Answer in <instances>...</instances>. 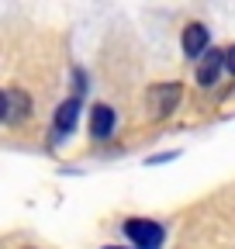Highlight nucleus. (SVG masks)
Instances as JSON below:
<instances>
[{
    "mask_svg": "<svg viewBox=\"0 0 235 249\" xmlns=\"http://www.w3.org/2000/svg\"><path fill=\"white\" fill-rule=\"evenodd\" d=\"M125 235L135 242V249H163V225L152 222V218H128L125 222Z\"/></svg>",
    "mask_w": 235,
    "mask_h": 249,
    "instance_id": "f257e3e1",
    "label": "nucleus"
},
{
    "mask_svg": "<svg viewBox=\"0 0 235 249\" xmlns=\"http://www.w3.org/2000/svg\"><path fill=\"white\" fill-rule=\"evenodd\" d=\"M180 97H184V87L176 83V80L156 83V87L149 90V111H152L156 118H169V114L176 111V104H180Z\"/></svg>",
    "mask_w": 235,
    "mask_h": 249,
    "instance_id": "f03ea898",
    "label": "nucleus"
},
{
    "mask_svg": "<svg viewBox=\"0 0 235 249\" xmlns=\"http://www.w3.org/2000/svg\"><path fill=\"white\" fill-rule=\"evenodd\" d=\"M208 42H211V31L204 28L201 21H190V24L184 28V38H180V45H184V55H190V59H201L204 52H208Z\"/></svg>",
    "mask_w": 235,
    "mask_h": 249,
    "instance_id": "7ed1b4c3",
    "label": "nucleus"
},
{
    "mask_svg": "<svg viewBox=\"0 0 235 249\" xmlns=\"http://www.w3.org/2000/svg\"><path fill=\"white\" fill-rule=\"evenodd\" d=\"M221 70H225V52H221V49L204 52V55H201V66H197V83H201V87L218 83V73H221Z\"/></svg>",
    "mask_w": 235,
    "mask_h": 249,
    "instance_id": "20e7f679",
    "label": "nucleus"
},
{
    "mask_svg": "<svg viewBox=\"0 0 235 249\" xmlns=\"http://www.w3.org/2000/svg\"><path fill=\"white\" fill-rule=\"evenodd\" d=\"M114 124H118L114 107L111 104H97L90 111V139H111L114 135Z\"/></svg>",
    "mask_w": 235,
    "mask_h": 249,
    "instance_id": "39448f33",
    "label": "nucleus"
},
{
    "mask_svg": "<svg viewBox=\"0 0 235 249\" xmlns=\"http://www.w3.org/2000/svg\"><path fill=\"white\" fill-rule=\"evenodd\" d=\"M76 121H80V97H69V101L59 104V111H55V124H52L55 139L59 135H69L76 128Z\"/></svg>",
    "mask_w": 235,
    "mask_h": 249,
    "instance_id": "423d86ee",
    "label": "nucleus"
},
{
    "mask_svg": "<svg viewBox=\"0 0 235 249\" xmlns=\"http://www.w3.org/2000/svg\"><path fill=\"white\" fill-rule=\"evenodd\" d=\"M7 97V121H24L28 114H32V97H28V90H21V87H14V90H7L4 93Z\"/></svg>",
    "mask_w": 235,
    "mask_h": 249,
    "instance_id": "0eeeda50",
    "label": "nucleus"
},
{
    "mask_svg": "<svg viewBox=\"0 0 235 249\" xmlns=\"http://www.w3.org/2000/svg\"><path fill=\"white\" fill-rule=\"evenodd\" d=\"M225 70H228V73H235V45H232V49H225Z\"/></svg>",
    "mask_w": 235,
    "mask_h": 249,
    "instance_id": "6e6552de",
    "label": "nucleus"
},
{
    "mask_svg": "<svg viewBox=\"0 0 235 249\" xmlns=\"http://www.w3.org/2000/svg\"><path fill=\"white\" fill-rule=\"evenodd\" d=\"M0 121H7V97H4V90H0Z\"/></svg>",
    "mask_w": 235,
    "mask_h": 249,
    "instance_id": "1a4fd4ad",
    "label": "nucleus"
},
{
    "mask_svg": "<svg viewBox=\"0 0 235 249\" xmlns=\"http://www.w3.org/2000/svg\"><path fill=\"white\" fill-rule=\"evenodd\" d=\"M104 249H121V246H104Z\"/></svg>",
    "mask_w": 235,
    "mask_h": 249,
    "instance_id": "9d476101",
    "label": "nucleus"
},
{
    "mask_svg": "<svg viewBox=\"0 0 235 249\" xmlns=\"http://www.w3.org/2000/svg\"><path fill=\"white\" fill-rule=\"evenodd\" d=\"M24 249H32V246H24Z\"/></svg>",
    "mask_w": 235,
    "mask_h": 249,
    "instance_id": "9b49d317",
    "label": "nucleus"
}]
</instances>
